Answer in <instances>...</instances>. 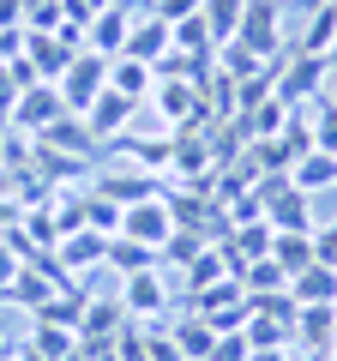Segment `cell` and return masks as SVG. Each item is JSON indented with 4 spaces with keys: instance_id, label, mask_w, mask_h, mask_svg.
<instances>
[{
    "instance_id": "cell-1",
    "label": "cell",
    "mask_w": 337,
    "mask_h": 361,
    "mask_svg": "<svg viewBox=\"0 0 337 361\" xmlns=\"http://www.w3.org/2000/svg\"><path fill=\"white\" fill-rule=\"evenodd\" d=\"M235 42H241L247 54H259V61L277 66V61H283V6H277V0H247Z\"/></svg>"
},
{
    "instance_id": "cell-2",
    "label": "cell",
    "mask_w": 337,
    "mask_h": 361,
    "mask_svg": "<svg viewBox=\"0 0 337 361\" xmlns=\"http://www.w3.org/2000/svg\"><path fill=\"white\" fill-rule=\"evenodd\" d=\"M54 90H61L66 115H85V109H91L97 97L109 90V61H103V54H91V49H78V54H73V66L54 78Z\"/></svg>"
},
{
    "instance_id": "cell-3",
    "label": "cell",
    "mask_w": 337,
    "mask_h": 361,
    "mask_svg": "<svg viewBox=\"0 0 337 361\" xmlns=\"http://www.w3.org/2000/svg\"><path fill=\"white\" fill-rule=\"evenodd\" d=\"M325 78H331V61L325 54H289V66L271 78V97L283 109H307V103H319Z\"/></svg>"
},
{
    "instance_id": "cell-4",
    "label": "cell",
    "mask_w": 337,
    "mask_h": 361,
    "mask_svg": "<svg viewBox=\"0 0 337 361\" xmlns=\"http://www.w3.org/2000/svg\"><path fill=\"white\" fill-rule=\"evenodd\" d=\"M121 307H127L133 319L157 325L168 313V271L145 265V271H133V277H121Z\"/></svg>"
},
{
    "instance_id": "cell-5",
    "label": "cell",
    "mask_w": 337,
    "mask_h": 361,
    "mask_svg": "<svg viewBox=\"0 0 337 361\" xmlns=\"http://www.w3.org/2000/svg\"><path fill=\"white\" fill-rule=\"evenodd\" d=\"M121 235H133V241H145L151 253H163V241L175 235L168 193H163V199H145V205H127V211H121Z\"/></svg>"
},
{
    "instance_id": "cell-6",
    "label": "cell",
    "mask_w": 337,
    "mask_h": 361,
    "mask_svg": "<svg viewBox=\"0 0 337 361\" xmlns=\"http://www.w3.org/2000/svg\"><path fill=\"white\" fill-rule=\"evenodd\" d=\"M66 115V103H61V90L54 85H25L18 90V103H13V133H30L37 139L49 121H61Z\"/></svg>"
},
{
    "instance_id": "cell-7",
    "label": "cell",
    "mask_w": 337,
    "mask_h": 361,
    "mask_svg": "<svg viewBox=\"0 0 337 361\" xmlns=\"http://www.w3.org/2000/svg\"><path fill=\"white\" fill-rule=\"evenodd\" d=\"M168 49H175V25H168V18H157L151 6H145V18H133V30H127V49H121V54H133V61L157 66Z\"/></svg>"
},
{
    "instance_id": "cell-8",
    "label": "cell",
    "mask_w": 337,
    "mask_h": 361,
    "mask_svg": "<svg viewBox=\"0 0 337 361\" xmlns=\"http://www.w3.org/2000/svg\"><path fill=\"white\" fill-rule=\"evenodd\" d=\"M103 247H109V235L73 229V235H61L54 259H61V271H73V277H97V271H103Z\"/></svg>"
},
{
    "instance_id": "cell-9",
    "label": "cell",
    "mask_w": 337,
    "mask_h": 361,
    "mask_svg": "<svg viewBox=\"0 0 337 361\" xmlns=\"http://www.w3.org/2000/svg\"><path fill=\"white\" fill-rule=\"evenodd\" d=\"M121 319H127V307L121 301H85V319H78V349H103L121 337Z\"/></svg>"
},
{
    "instance_id": "cell-10",
    "label": "cell",
    "mask_w": 337,
    "mask_h": 361,
    "mask_svg": "<svg viewBox=\"0 0 337 361\" xmlns=\"http://www.w3.org/2000/svg\"><path fill=\"white\" fill-rule=\"evenodd\" d=\"M127 30H133V13L127 6H109V13H97L91 25H85V49L103 54V61H115V54L127 49Z\"/></svg>"
},
{
    "instance_id": "cell-11",
    "label": "cell",
    "mask_w": 337,
    "mask_h": 361,
    "mask_svg": "<svg viewBox=\"0 0 337 361\" xmlns=\"http://www.w3.org/2000/svg\"><path fill=\"white\" fill-rule=\"evenodd\" d=\"M133 109H139V103H127L121 90H103V97L85 109V127H91V139H97V145H103V139H121V133H127V121H133Z\"/></svg>"
},
{
    "instance_id": "cell-12",
    "label": "cell",
    "mask_w": 337,
    "mask_h": 361,
    "mask_svg": "<svg viewBox=\"0 0 337 361\" xmlns=\"http://www.w3.org/2000/svg\"><path fill=\"white\" fill-rule=\"evenodd\" d=\"M289 301H295V307H331V301H337V271L313 259L307 271L289 277Z\"/></svg>"
},
{
    "instance_id": "cell-13",
    "label": "cell",
    "mask_w": 337,
    "mask_h": 361,
    "mask_svg": "<svg viewBox=\"0 0 337 361\" xmlns=\"http://www.w3.org/2000/svg\"><path fill=\"white\" fill-rule=\"evenodd\" d=\"M97 193L115 199V205L127 211V205H145V199H163L168 180L163 175H109V180H97Z\"/></svg>"
},
{
    "instance_id": "cell-14",
    "label": "cell",
    "mask_w": 337,
    "mask_h": 361,
    "mask_svg": "<svg viewBox=\"0 0 337 361\" xmlns=\"http://www.w3.org/2000/svg\"><path fill=\"white\" fill-rule=\"evenodd\" d=\"M37 139L49 145V151H66V157H97V139H91V127H85V115H61V121H49Z\"/></svg>"
},
{
    "instance_id": "cell-15",
    "label": "cell",
    "mask_w": 337,
    "mask_h": 361,
    "mask_svg": "<svg viewBox=\"0 0 337 361\" xmlns=\"http://www.w3.org/2000/svg\"><path fill=\"white\" fill-rule=\"evenodd\" d=\"M109 90H121L127 103H145L157 90V73L145 61H133V54H115V61H109Z\"/></svg>"
},
{
    "instance_id": "cell-16",
    "label": "cell",
    "mask_w": 337,
    "mask_h": 361,
    "mask_svg": "<svg viewBox=\"0 0 337 361\" xmlns=\"http://www.w3.org/2000/svg\"><path fill=\"white\" fill-rule=\"evenodd\" d=\"M30 355H42V361H73V355H78V331H73V325L37 319V325H30Z\"/></svg>"
},
{
    "instance_id": "cell-17",
    "label": "cell",
    "mask_w": 337,
    "mask_h": 361,
    "mask_svg": "<svg viewBox=\"0 0 337 361\" xmlns=\"http://www.w3.org/2000/svg\"><path fill=\"white\" fill-rule=\"evenodd\" d=\"M295 337L307 349H331L337 343V301L331 307H295Z\"/></svg>"
},
{
    "instance_id": "cell-18",
    "label": "cell",
    "mask_w": 337,
    "mask_h": 361,
    "mask_svg": "<svg viewBox=\"0 0 337 361\" xmlns=\"http://www.w3.org/2000/svg\"><path fill=\"white\" fill-rule=\"evenodd\" d=\"M241 13H247V0H199V18H205L211 42H235V30H241Z\"/></svg>"
},
{
    "instance_id": "cell-19",
    "label": "cell",
    "mask_w": 337,
    "mask_h": 361,
    "mask_svg": "<svg viewBox=\"0 0 337 361\" xmlns=\"http://www.w3.org/2000/svg\"><path fill=\"white\" fill-rule=\"evenodd\" d=\"M181 277H187V295H193V289H211L217 277H235V271H229V253H223L217 241H205V247L193 253V265L181 271Z\"/></svg>"
},
{
    "instance_id": "cell-20",
    "label": "cell",
    "mask_w": 337,
    "mask_h": 361,
    "mask_svg": "<svg viewBox=\"0 0 337 361\" xmlns=\"http://www.w3.org/2000/svg\"><path fill=\"white\" fill-rule=\"evenodd\" d=\"M289 180H295L301 193H325V187H337V157L331 151H307L295 169H289Z\"/></svg>"
},
{
    "instance_id": "cell-21",
    "label": "cell",
    "mask_w": 337,
    "mask_h": 361,
    "mask_svg": "<svg viewBox=\"0 0 337 361\" xmlns=\"http://www.w3.org/2000/svg\"><path fill=\"white\" fill-rule=\"evenodd\" d=\"M235 283H241L247 295H283V289H289V271L277 265V259H253V265L235 271Z\"/></svg>"
},
{
    "instance_id": "cell-22",
    "label": "cell",
    "mask_w": 337,
    "mask_h": 361,
    "mask_svg": "<svg viewBox=\"0 0 337 361\" xmlns=\"http://www.w3.org/2000/svg\"><path fill=\"white\" fill-rule=\"evenodd\" d=\"M103 265H109V271H121V277H133V271L157 265V253H151L145 241H133V235H109V247H103Z\"/></svg>"
},
{
    "instance_id": "cell-23",
    "label": "cell",
    "mask_w": 337,
    "mask_h": 361,
    "mask_svg": "<svg viewBox=\"0 0 337 361\" xmlns=\"http://www.w3.org/2000/svg\"><path fill=\"white\" fill-rule=\"evenodd\" d=\"M175 349H181L187 361H211V349H217V325L199 319V313H187V319L175 325Z\"/></svg>"
},
{
    "instance_id": "cell-24",
    "label": "cell",
    "mask_w": 337,
    "mask_h": 361,
    "mask_svg": "<svg viewBox=\"0 0 337 361\" xmlns=\"http://www.w3.org/2000/svg\"><path fill=\"white\" fill-rule=\"evenodd\" d=\"M271 259L289 271V277L307 271V265H313V235H307V229H277V235H271Z\"/></svg>"
},
{
    "instance_id": "cell-25",
    "label": "cell",
    "mask_w": 337,
    "mask_h": 361,
    "mask_svg": "<svg viewBox=\"0 0 337 361\" xmlns=\"http://www.w3.org/2000/svg\"><path fill=\"white\" fill-rule=\"evenodd\" d=\"M331 42H337V6L325 0V6H313V25H307V37L295 42V54H325V61H331Z\"/></svg>"
},
{
    "instance_id": "cell-26",
    "label": "cell",
    "mask_w": 337,
    "mask_h": 361,
    "mask_svg": "<svg viewBox=\"0 0 337 361\" xmlns=\"http://www.w3.org/2000/svg\"><path fill=\"white\" fill-rule=\"evenodd\" d=\"M115 145L133 157V163H145V175H168V133L163 139H133V133H121Z\"/></svg>"
},
{
    "instance_id": "cell-27",
    "label": "cell",
    "mask_w": 337,
    "mask_h": 361,
    "mask_svg": "<svg viewBox=\"0 0 337 361\" xmlns=\"http://www.w3.org/2000/svg\"><path fill=\"white\" fill-rule=\"evenodd\" d=\"M205 241H211V235H199V229H175V235L163 241V253H157V259H163V265H175V271H187V265H193V253H199Z\"/></svg>"
},
{
    "instance_id": "cell-28",
    "label": "cell",
    "mask_w": 337,
    "mask_h": 361,
    "mask_svg": "<svg viewBox=\"0 0 337 361\" xmlns=\"http://www.w3.org/2000/svg\"><path fill=\"white\" fill-rule=\"evenodd\" d=\"M307 127H313V151H331L337 157V103H331V97H319V109H313Z\"/></svg>"
},
{
    "instance_id": "cell-29",
    "label": "cell",
    "mask_w": 337,
    "mask_h": 361,
    "mask_svg": "<svg viewBox=\"0 0 337 361\" xmlns=\"http://www.w3.org/2000/svg\"><path fill=\"white\" fill-rule=\"evenodd\" d=\"M283 121H289V109L277 103V97H265L259 109H247V127H253V139H271V133H283Z\"/></svg>"
},
{
    "instance_id": "cell-30",
    "label": "cell",
    "mask_w": 337,
    "mask_h": 361,
    "mask_svg": "<svg viewBox=\"0 0 337 361\" xmlns=\"http://www.w3.org/2000/svg\"><path fill=\"white\" fill-rule=\"evenodd\" d=\"M313 259L337 271V223H313Z\"/></svg>"
},
{
    "instance_id": "cell-31",
    "label": "cell",
    "mask_w": 337,
    "mask_h": 361,
    "mask_svg": "<svg viewBox=\"0 0 337 361\" xmlns=\"http://www.w3.org/2000/svg\"><path fill=\"white\" fill-rule=\"evenodd\" d=\"M253 355V343H247L241 331H217V349H211V361H247Z\"/></svg>"
},
{
    "instance_id": "cell-32",
    "label": "cell",
    "mask_w": 337,
    "mask_h": 361,
    "mask_svg": "<svg viewBox=\"0 0 337 361\" xmlns=\"http://www.w3.org/2000/svg\"><path fill=\"white\" fill-rule=\"evenodd\" d=\"M18 265H25V259H18V247L6 241V235H0V295H6V289H13V277H18Z\"/></svg>"
},
{
    "instance_id": "cell-33",
    "label": "cell",
    "mask_w": 337,
    "mask_h": 361,
    "mask_svg": "<svg viewBox=\"0 0 337 361\" xmlns=\"http://www.w3.org/2000/svg\"><path fill=\"white\" fill-rule=\"evenodd\" d=\"M151 13H157V18H168V25H181V18H193V13H199V0H151Z\"/></svg>"
},
{
    "instance_id": "cell-34",
    "label": "cell",
    "mask_w": 337,
    "mask_h": 361,
    "mask_svg": "<svg viewBox=\"0 0 337 361\" xmlns=\"http://www.w3.org/2000/svg\"><path fill=\"white\" fill-rule=\"evenodd\" d=\"M18 54H25V25H13V30H0V66H13Z\"/></svg>"
},
{
    "instance_id": "cell-35",
    "label": "cell",
    "mask_w": 337,
    "mask_h": 361,
    "mask_svg": "<svg viewBox=\"0 0 337 361\" xmlns=\"http://www.w3.org/2000/svg\"><path fill=\"white\" fill-rule=\"evenodd\" d=\"M25 25V0H0V30Z\"/></svg>"
},
{
    "instance_id": "cell-36",
    "label": "cell",
    "mask_w": 337,
    "mask_h": 361,
    "mask_svg": "<svg viewBox=\"0 0 337 361\" xmlns=\"http://www.w3.org/2000/svg\"><path fill=\"white\" fill-rule=\"evenodd\" d=\"M247 361H295V355H289V343H283V349H253Z\"/></svg>"
},
{
    "instance_id": "cell-37",
    "label": "cell",
    "mask_w": 337,
    "mask_h": 361,
    "mask_svg": "<svg viewBox=\"0 0 337 361\" xmlns=\"http://www.w3.org/2000/svg\"><path fill=\"white\" fill-rule=\"evenodd\" d=\"M6 139H13V121H6V115H0V151H6Z\"/></svg>"
},
{
    "instance_id": "cell-38",
    "label": "cell",
    "mask_w": 337,
    "mask_h": 361,
    "mask_svg": "<svg viewBox=\"0 0 337 361\" xmlns=\"http://www.w3.org/2000/svg\"><path fill=\"white\" fill-rule=\"evenodd\" d=\"M331 73H337V42H331Z\"/></svg>"
},
{
    "instance_id": "cell-39",
    "label": "cell",
    "mask_w": 337,
    "mask_h": 361,
    "mask_svg": "<svg viewBox=\"0 0 337 361\" xmlns=\"http://www.w3.org/2000/svg\"><path fill=\"white\" fill-rule=\"evenodd\" d=\"M0 187H6V163H0Z\"/></svg>"
},
{
    "instance_id": "cell-40",
    "label": "cell",
    "mask_w": 337,
    "mask_h": 361,
    "mask_svg": "<svg viewBox=\"0 0 337 361\" xmlns=\"http://www.w3.org/2000/svg\"><path fill=\"white\" fill-rule=\"evenodd\" d=\"M331 85H337V73H331ZM331 103H337V90H331Z\"/></svg>"
},
{
    "instance_id": "cell-41",
    "label": "cell",
    "mask_w": 337,
    "mask_h": 361,
    "mask_svg": "<svg viewBox=\"0 0 337 361\" xmlns=\"http://www.w3.org/2000/svg\"><path fill=\"white\" fill-rule=\"evenodd\" d=\"M277 6H283V0H277Z\"/></svg>"
},
{
    "instance_id": "cell-42",
    "label": "cell",
    "mask_w": 337,
    "mask_h": 361,
    "mask_svg": "<svg viewBox=\"0 0 337 361\" xmlns=\"http://www.w3.org/2000/svg\"><path fill=\"white\" fill-rule=\"evenodd\" d=\"M331 6H337V0H331Z\"/></svg>"
}]
</instances>
